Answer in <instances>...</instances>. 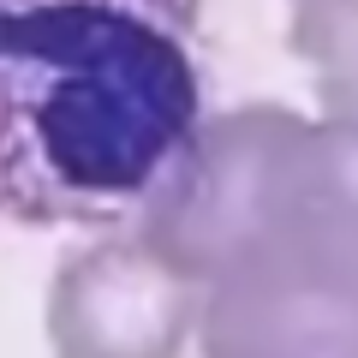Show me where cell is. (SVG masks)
<instances>
[{
  "mask_svg": "<svg viewBox=\"0 0 358 358\" xmlns=\"http://www.w3.org/2000/svg\"><path fill=\"white\" fill-rule=\"evenodd\" d=\"M203 0H0V221L120 227L203 120Z\"/></svg>",
  "mask_w": 358,
  "mask_h": 358,
  "instance_id": "obj_1",
  "label": "cell"
},
{
  "mask_svg": "<svg viewBox=\"0 0 358 358\" xmlns=\"http://www.w3.org/2000/svg\"><path fill=\"white\" fill-rule=\"evenodd\" d=\"M203 358H358V126L317 114L299 197L197 305Z\"/></svg>",
  "mask_w": 358,
  "mask_h": 358,
  "instance_id": "obj_2",
  "label": "cell"
},
{
  "mask_svg": "<svg viewBox=\"0 0 358 358\" xmlns=\"http://www.w3.org/2000/svg\"><path fill=\"white\" fill-rule=\"evenodd\" d=\"M197 305L203 293L120 221L60 263L48 346L54 358H179L197 334Z\"/></svg>",
  "mask_w": 358,
  "mask_h": 358,
  "instance_id": "obj_3",
  "label": "cell"
},
{
  "mask_svg": "<svg viewBox=\"0 0 358 358\" xmlns=\"http://www.w3.org/2000/svg\"><path fill=\"white\" fill-rule=\"evenodd\" d=\"M287 48L317 78L322 120L358 126V0H287Z\"/></svg>",
  "mask_w": 358,
  "mask_h": 358,
  "instance_id": "obj_4",
  "label": "cell"
}]
</instances>
